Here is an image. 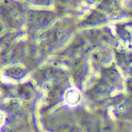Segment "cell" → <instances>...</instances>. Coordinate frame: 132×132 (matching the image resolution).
<instances>
[{
    "mask_svg": "<svg viewBox=\"0 0 132 132\" xmlns=\"http://www.w3.org/2000/svg\"><path fill=\"white\" fill-rule=\"evenodd\" d=\"M23 75H24L23 70L18 69V68L17 69H12V70L10 69V76L15 78V79H20V77H22Z\"/></svg>",
    "mask_w": 132,
    "mask_h": 132,
    "instance_id": "cell-2",
    "label": "cell"
},
{
    "mask_svg": "<svg viewBox=\"0 0 132 132\" xmlns=\"http://www.w3.org/2000/svg\"><path fill=\"white\" fill-rule=\"evenodd\" d=\"M64 102L70 106H76L80 102V94L77 90L71 89L64 94Z\"/></svg>",
    "mask_w": 132,
    "mask_h": 132,
    "instance_id": "cell-1",
    "label": "cell"
}]
</instances>
